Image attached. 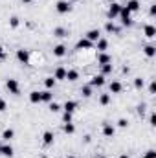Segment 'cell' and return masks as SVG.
<instances>
[{"mask_svg": "<svg viewBox=\"0 0 156 158\" xmlns=\"http://www.w3.org/2000/svg\"><path fill=\"white\" fill-rule=\"evenodd\" d=\"M76 109H77V101H72V99L63 105V110H64V112H70V114H72Z\"/></svg>", "mask_w": 156, "mask_h": 158, "instance_id": "obj_15", "label": "cell"}, {"mask_svg": "<svg viewBox=\"0 0 156 158\" xmlns=\"http://www.w3.org/2000/svg\"><path fill=\"white\" fill-rule=\"evenodd\" d=\"M149 121H151V125H153V127H156V114H154V112L151 114V118H149Z\"/></svg>", "mask_w": 156, "mask_h": 158, "instance_id": "obj_41", "label": "cell"}, {"mask_svg": "<svg viewBox=\"0 0 156 158\" xmlns=\"http://www.w3.org/2000/svg\"><path fill=\"white\" fill-rule=\"evenodd\" d=\"M6 88L9 90V94H15V96L20 94V85H18L17 79H7L6 81Z\"/></svg>", "mask_w": 156, "mask_h": 158, "instance_id": "obj_2", "label": "cell"}, {"mask_svg": "<svg viewBox=\"0 0 156 158\" xmlns=\"http://www.w3.org/2000/svg\"><path fill=\"white\" fill-rule=\"evenodd\" d=\"M92 46H94V42H90V40L84 39V37L79 39L77 42H76V50H90Z\"/></svg>", "mask_w": 156, "mask_h": 158, "instance_id": "obj_7", "label": "cell"}, {"mask_svg": "<svg viewBox=\"0 0 156 158\" xmlns=\"http://www.w3.org/2000/svg\"><path fill=\"white\" fill-rule=\"evenodd\" d=\"M145 158H156V151H147V155H145Z\"/></svg>", "mask_w": 156, "mask_h": 158, "instance_id": "obj_40", "label": "cell"}, {"mask_svg": "<svg viewBox=\"0 0 156 158\" xmlns=\"http://www.w3.org/2000/svg\"><path fill=\"white\" fill-rule=\"evenodd\" d=\"M119 11H121V4H117V2H112V4L109 6V11H107V15H109V19L112 20V19L119 17Z\"/></svg>", "mask_w": 156, "mask_h": 158, "instance_id": "obj_4", "label": "cell"}, {"mask_svg": "<svg viewBox=\"0 0 156 158\" xmlns=\"http://www.w3.org/2000/svg\"><path fill=\"white\" fill-rule=\"evenodd\" d=\"M119 158H130V156H129V155H121Z\"/></svg>", "mask_w": 156, "mask_h": 158, "instance_id": "obj_44", "label": "cell"}, {"mask_svg": "<svg viewBox=\"0 0 156 158\" xmlns=\"http://www.w3.org/2000/svg\"><path fill=\"white\" fill-rule=\"evenodd\" d=\"M68 158H76V156H68Z\"/></svg>", "mask_w": 156, "mask_h": 158, "instance_id": "obj_48", "label": "cell"}, {"mask_svg": "<svg viewBox=\"0 0 156 158\" xmlns=\"http://www.w3.org/2000/svg\"><path fill=\"white\" fill-rule=\"evenodd\" d=\"M66 79H68V81H77L79 72L77 70H66Z\"/></svg>", "mask_w": 156, "mask_h": 158, "instance_id": "obj_26", "label": "cell"}, {"mask_svg": "<svg viewBox=\"0 0 156 158\" xmlns=\"http://www.w3.org/2000/svg\"><path fill=\"white\" fill-rule=\"evenodd\" d=\"M145 109H147V107H145V103H142V105H138V107H136V110H138V114H140V116H143V114H145Z\"/></svg>", "mask_w": 156, "mask_h": 158, "instance_id": "obj_36", "label": "cell"}, {"mask_svg": "<svg viewBox=\"0 0 156 158\" xmlns=\"http://www.w3.org/2000/svg\"><path fill=\"white\" fill-rule=\"evenodd\" d=\"M30 101L31 103H40V92H37V90L30 92Z\"/></svg>", "mask_w": 156, "mask_h": 158, "instance_id": "obj_29", "label": "cell"}, {"mask_svg": "<svg viewBox=\"0 0 156 158\" xmlns=\"http://www.w3.org/2000/svg\"><path fill=\"white\" fill-rule=\"evenodd\" d=\"M156 92V81H151V85H149V94H154Z\"/></svg>", "mask_w": 156, "mask_h": 158, "instance_id": "obj_38", "label": "cell"}, {"mask_svg": "<svg viewBox=\"0 0 156 158\" xmlns=\"http://www.w3.org/2000/svg\"><path fill=\"white\" fill-rule=\"evenodd\" d=\"M40 101H44V103L53 101V92H51V90H44V92H40Z\"/></svg>", "mask_w": 156, "mask_h": 158, "instance_id": "obj_18", "label": "cell"}, {"mask_svg": "<svg viewBox=\"0 0 156 158\" xmlns=\"http://www.w3.org/2000/svg\"><path fill=\"white\" fill-rule=\"evenodd\" d=\"M22 2H24V4H31V0H22Z\"/></svg>", "mask_w": 156, "mask_h": 158, "instance_id": "obj_45", "label": "cell"}, {"mask_svg": "<svg viewBox=\"0 0 156 158\" xmlns=\"http://www.w3.org/2000/svg\"><path fill=\"white\" fill-rule=\"evenodd\" d=\"M143 33H145L147 39H154L156 37V28L153 26V24H147V26L143 28Z\"/></svg>", "mask_w": 156, "mask_h": 158, "instance_id": "obj_12", "label": "cell"}, {"mask_svg": "<svg viewBox=\"0 0 156 158\" xmlns=\"http://www.w3.org/2000/svg\"><path fill=\"white\" fill-rule=\"evenodd\" d=\"M68 2H70V4H72V2H81V0H68Z\"/></svg>", "mask_w": 156, "mask_h": 158, "instance_id": "obj_46", "label": "cell"}, {"mask_svg": "<svg viewBox=\"0 0 156 158\" xmlns=\"http://www.w3.org/2000/svg\"><path fill=\"white\" fill-rule=\"evenodd\" d=\"M18 24H20V19L18 17H11L9 19V26L11 28H18Z\"/></svg>", "mask_w": 156, "mask_h": 158, "instance_id": "obj_34", "label": "cell"}, {"mask_svg": "<svg viewBox=\"0 0 156 158\" xmlns=\"http://www.w3.org/2000/svg\"><path fill=\"white\" fill-rule=\"evenodd\" d=\"M105 31H107V33H117V28H116V24H114L112 20H109V22L105 24Z\"/></svg>", "mask_w": 156, "mask_h": 158, "instance_id": "obj_25", "label": "cell"}, {"mask_svg": "<svg viewBox=\"0 0 156 158\" xmlns=\"http://www.w3.org/2000/svg\"><path fill=\"white\" fill-rule=\"evenodd\" d=\"M6 109H7V103H6L4 99H0V112H4Z\"/></svg>", "mask_w": 156, "mask_h": 158, "instance_id": "obj_39", "label": "cell"}, {"mask_svg": "<svg viewBox=\"0 0 156 158\" xmlns=\"http://www.w3.org/2000/svg\"><path fill=\"white\" fill-rule=\"evenodd\" d=\"M117 127H121V129H127V127H129V119H125V118L117 119Z\"/></svg>", "mask_w": 156, "mask_h": 158, "instance_id": "obj_35", "label": "cell"}, {"mask_svg": "<svg viewBox=\"0 0 156 158\" xmlns=\"http://www.w3.org/2000/svg\"><path fill=\"white\" fill-rule=\"evenodd\" d=\"M97 158H105V156H97Z\"/></svg>", "mask_w": 156, "mask_h": 158, "instance_id": "obj_49", "label": "cell"}, {"mask_svg": "<svg viewBox=\"0 0 156 158\" xmlns=\"http://www.w3.org/2000/svg\"><path fill=\"white\" fill-rule=\"evenodd\" d=\"M0 59H6V52H4V48L0 46Z\"/></svg>", "mask_w": 156, "mask_h": 158, "instance_id": "obj_43", "label": "cell"}, {"mask_svg": "<svg viewBox=\"0 0 156 158\" xmlns=\"http://www.w3.org/2000/svg\"><path fill=\"white\" fill-rule=\"evenodd\" d=\"M81 94H83V98H90V96H92V86H90V85L83 86V88H81Z\"/></svg>", "mask_w": 156, "mask_h": 158, "instance_id": "obj_30", "label": "cell"}, {"mask_svg": "<svg viewBox=\"0 0 156 158\" xmlns=\"http://www.w3.org/2000/svg\"><path fill=\"white\" fill-rule=\"evenodd\" d=\"M125 7H127L130 13H136V11H140V2H138V0H129V2L125 4Z\"/></svg>", "mask_w": 156, "mask_h": 158, "instance_id": "obj_13", "label": "cell"}, {"mask_svg": "<svg viewBox=\"0 0 156 158\" xmlns=\"http://www.w3.org/2000/svg\"><path fill=\"white\" fill-rule=\"evenodd\" d=\"M53 138H55L53 132H51V131H46V132L42 134V143H44V145H51V143H53Z\"/></svg>", "mask_w": 156, "mask_h": 158, "instance_id": "obj_16", "label": "cell"}, {"mask_svg": "<svg viewBox=\"0 0 156 158\" xmlns=\"http://www.w3.org/2000/svg\"><path fill=\"white\" fill-rule=\"evenodd\" d=\"M112 70H114L112 63H109V64H101V76H109V74H112Z\"/></svg>", "mask_w": 156, "mask_h": 158, "instance_id": "obj_24", "label": "cell"}, {"mask_svg": "<svg viewBox=\"0 0 156 158\" xmlns=\"http://www.w3.org/2000/svg\"><path fill=\"white\" fill-rule=\"evenodd\" d=\"M0 151H2V143H0Z\"/></svg>", "mask_w": 156, "mask_h": 158, "instance_id": "obj_47", "label": "cell"}, {"mask_svg": "<svg viewBox=\"0 0 156 158\" xmlns=\"http://www.w3.org/2000/svg\"><path fill=\"white\" fill-rule=\"evenodd\" d=\"M13 136H15V131H13V129H6V131L2 132V140H4V142L13 140Z\"/></svg>", "mask_w": 156, "mask_h": 158, "instance_id": "obj_21", "label": "cell"}, {"mask_svg": "<svg viewBox=\"0 0 156 158\" xmlns=\"http://www.w3.org/2000/svg\"><path fill=\"white\" fill-rule=\"evenodd\" d=\"M103 134H105L107 138H112V136L116 134V127H114L112 123L105 121V123H103Z\"/></svg>", "mask_w": 156, "mask_h": 158, "instance_id": "obj_6", "label": "cell"}, {"mask_svg": "<svg viewBox=\"0 0 156 158\" xmlns=\"http://www.w3.org/2000/svg\"><path fill=\"white\" fill-rule=\"evenodd\" d=\"M84 39H88L90 42H97V40L101 39V31H99V30H90V31L84 35Z\"/></svg>", "mask_w": 156, "mask_h": 158, "instance_id": "obj_8", "label": "cell"}, {"mask_svg": "<svg viewBox=\"0 0 156 158\" xmlns=\"http://www.w3.org/2000/svg\"><path fill=\"white\" fill-rule=\"evenodd\" d=\"M59 110H63V107L55 101H50V112H59Z\"/></svg>", "mask_w": 156, "mask_h": 158, "instance_id": "obj_33", "label": "cell"}, {"mask_svg": "<svg viewBox=\"0 0 156 158\" xmlns=\"http://www.w3.org/2000/svg\"><path fill=\"white\" fill-rule=\"evenodd\" d=\"M70 121H72V114L70 112H64L63 114V123H70Z\"/></svg>", "mask_w": 156, "mask_h": 158, "instance_id": "obj_37", "label": "cell"}, {"mask_svg": "<svg viewBox=\"0 0 156 158\" xmlns=\"http://www.w3.org/2000/svg\"><path fill=\"white\" fill-rule=\"evenodd\" d=\"M55 9H57V13H70L72 11V4L68 2V0H59L57 4H55Z\"/></svg>", "mask_w": 156, "mask_h": 158, "instance_id": "obj_3", "label": "cell"}, {"mask_svg": "<svg viewBox=\"0 0 156 158\" xmlns=\"http://www.w3.org/2000/svg\"><path fill=\"white\" fill-rule=\"evenodd\" d=\"M0 155H4V156H13V147L9 145V143H6V145H2V151H0Z\"/></svg>", "mask_w": 156, "mask_h": 158, "instance_id": "obj_22", "label": "cell"}, {"mask_svg": "<svg viewBox=\"0 0 156 158\" xmlns=\"http://www.w3.org/2000/svg\"><path fill=\"white\" fill-rule=\"evenodd\" d=\"M109 90H110V94H119V92L123 90V85H121L119 81H112V83L109 85Z\"/></svg>", "mask_w": 156, "mask_h": 158, "instance_id": "obj_14", "label": "cell"}, {"mask_svg": "<svg viewBox=\"0 0 156 158\" xmlns=\"http://www.w3.org/2000/svg\"><path fill=\"white\" fill-rule=\"evenodd\" d=\"M53 37H68V30L63 28V26H59V28L53 30Z\"/></svg>", "mask_w": 156, "mask_h": 158, "instance_id": "obj_19", "label": "cell"}, {"mask_svg": "<svg viewBox=\"0 0 156 158\" xmlns=\"http://www.w3.org/2000/svg\"><path fill=\"white\" fill-rule=\"evenodd\" d=\"M143 52H145V55H147V57H154V55H156V46H154V44H147V46L143 48Z\"/></svg>", "mask_w": 156, "mask_h": 158, "instance_id": "obj_20", "label": "cell"}, {"mask_svg": "<svg viewBox=\"0 0 156 158\" xmlns=\"http://www.w3.org/2000/svg\"><path fill=\"white\" fill-rule=\"evenodd\" d=\"M55 83H57V81H55L53 76H48V77L44 79V85H46V88H48V90H51V88L55 86Z\"/></svg>", "mask_w": 156, "mask_h": 158, "instance_id": "obj_27", "label": "cell"}, {"mask_svg": "<svg viewBox=\"0 0 156 158\" xmlns=\"http://www.w3.org/2000/svg\"><path fill=\"white\" fill-rule=\"evenodd\" d=\"M109 63H112V57H110L107 52H99V55H97V64H109Z\"/></svg>", "mask_w": 156, "mask_h": 158, "instance_id": "obj_9", "label": "cell"}, {"mask_svg": "<svg viewBox=\"0 0 156 158\" xmlns=\"http://www.w3.org/2000/svg\"><path fill=\"white\" fill-rule=\"evenodd\" d=\"M53 77H55V81H63V79H66V68H63V66L55 68V74H53Z\"/></svg>", "mask_w": 156, "mask_h": 158, "instance_id": "obj_17", "label": "cell"}, {"mask_svg": "<svg viewBox=\"0 0 156 158\" xmlns=\"http://www.w3.org/2000/svg\"><path fill=\"white\" fill-rule=\"evenodd\" d=\"M149 13H151V15L154 17V15H156V6H151V9H149Z\"/></svg>", "mask_w": 156, "mask_h": 158, "instance_id": "obj_42", "label": "cell"}, {"mask_svg": "<svg viewBox=\"0 0 156 158\" xmlns=\"http://www.w3.org/2000/svg\"><path fill=\"white\" fill-rule=\"evenodd\" d=\"M96 48H97L99 52H105V50L109 48V40L107 39H99L97 42H96Z\"/></svg>", "mask_w": 156, "mask_h": 158, "instance_id": "obj_23", "label": "cell"}, {"mask_svg": "<svg viewBox=\"0 0 156 158\" xmlns=\"http://www.w3.org/2000/svg\"><path fill=\"white\" fill-rule=\"evenodd\" d=\"M119 19H121V24L125 26V28H129V26H132V19H130V11L125 7V6H121V11H119Z\"/></svg>", "mask_w": 156, "mask_h": 158, "instance_id": "obj_1", "label": "cell"}, {"mask_svg": "<svg viewBox=\"0 0 156 158\" xmlns=\"http://www.w3.org/2000/svg\"><path fill=\"white\" fill-rule=\"evenodd\" d=\"M63 131H64L66 134H74V132H76V125H74L72 121H70V123H64V125H63Z\"/></svg>", "mask_w": 156, "mask_h": 158, "instance_id": "obj_28", "label": "cell"}, {"mask_svg": "<svg viewBox=\"0 0 156 158\" xmlns=\"http://www.w3.org/2000/svg\"><path fill=\"white\" fill-rule=\"evenodd\" d=\"M66 52H68V48H66L64 44H57V46L53 48V55H55V57H64Z\"/></svg>", "mask_w": 156, "mask_h": 158, "instance_id": "obj_10", "label": "cell"}, {"mask_svg": "<svg viewBox=\"0 0 156 158\" xmlns=\"http://www.w3.org/2000/svg\"><path fill=\"white\" fill-rule=\"evenodd\" d=\"M103 85H105V76H101V74L99 76H94V77L90 79V86L92 88L94 86H103Z\"/></svg>", "mask_w": 156, "mask_h": 158, "instance_id": "obj_11", "label": "cell"}, {"mask_svg": "<svg viewBox=\"0 0 156 158\" xmlns=\"http://www.w3.org/2000/svg\"><path fill=\"white\" fill-rule=\"evenodd\" d=\"M143 86H145V79H142V77H136V79H134V88L142 90Z\"/></svg>", "mask_w": 156, "mask_h": 158, "instance_id": "obj_31", "label": "cell"}, {"mask_svg": "<svg viewBox=\"0 0 156 158\" xmlns=\"http://www.w3.org/2000/svg\"><path fill=\"white\" fill-rule=\"evenodd\" d=\"M17 59L22 64H30V50H17Z\"/></svg>", "mask_w": 156, "mask_h": 158, "instance_id": "obj_5", "label": "cell"}, {"mask_svg": "<svg viewBox=\"0 0 156 158\" xmlns=\"http://www.w3.org/2000/svg\"><path fill=\"white\" fill-rule=\"evenodd\" d=\"M99 103L101 105H109L110 103V94H101L99 96Z\"/></svg>", "mask_w": 156, "mask_h": 158, "instance_id": "obj_32", "label": "cell"}]
</instances>
